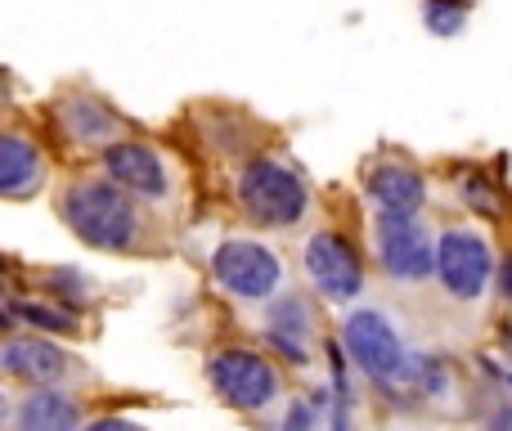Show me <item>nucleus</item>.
I'll return each instance as SVG.
<instances>
[{
  "label": "nucleus",
  "instance_id": "1",
  "mask_svg": "<svg viewBox=\"0 0 512 431\" xmlns=\"http://www.w3.org/2000/svg\"><path fill=\"white\" fill-rule=\"evenodd\" d=\"M63 220H68V229L81 243L104 247V252L131 247L135 229H140L135 203L126 198V185H117V180H81V185H72L68 198H63Z\"/></svg>",
  "mask_w": 512,
  "mask_h": 431
},
{
  "label": "nucleus",
  "instance_id": "2",
  "mask_svg": "<svg viewBox=\"0 0 512 431\" xmlns=\"http://www.w3.org/2000/svg\"><path fill=\"white\" fill-rule=\"evenodd\" d=\"M239 203L256 225L265 229H288L306 216V185L297 180V171H288L274 158H256L243 167L239 176Z\"/></svg>",
  "mask_w": 512,
  "mask_h": 431
},
{
  "label": "nucleus",
  "instance_id": "3",
  "mask_svg": "<svg viewBox=\"0 0 512 431\" xmlns=\"http://www.w3.org/2000/svg\"><path fill=\"white\" fill-rule=\"evenodd\" d=\"M342 346H346V355H351V360L360 364L373 382H382V387L414 373V364H409V355H405V346H400L396 328H391L378 310H355V315L342 324Z\"/></svg>",
  "mask_w": 512,
  "mask_h": 431
},
{
  "label": "nucleus",
  "instance_id": "4",
  "mask_svg": "<svg viewBox=\"0 0 512 431\" xmlns=\"http://www.w3.org/2000/svg\"><path fill=\"white\" fill-rule=\"evenodd\" d=\"M373 234H378V261L391 279L418 283L432 274L436 247H432V234L414 220V212H391V207H382Z\"/></svg>",
  "mask_w": 512,
  "mask_h": 431
},
{
  "label": "nucleus",
  "instance_id": "5",
  "mask_svg": "<svg viewBox=\"0 0 512 431\" xmlns=\"http://www.w3.org/2000/svg\"><path fill=\"white\" fill-rule=\"evenodd\" d=\"M212 274L225 292H234V297H243V301L274 297V288H279V279H283L279 256L265 243H252V238H230V243L216 247Z\"/></svg>",
  "mask_w": 512,
  "mask_h": 431
},
{
  "label": "nucleus",
  "instance_id": "6",
  "mask_svg": "<svg viewBox=\"0 0 512 431\" xmlns=\"http://www.w3.org/2000/svg\"><path fill=\"white\" fill-rule=\"evenodd\" d=\"M207 382L230 409H265L279 396V378L256 351H216L207 360Z\"/></svg>",
  "mask_w": 512,
  "mask_h": 431
},
{
  "label": "nucleus",
  "instance_id": "7",
  "mask_svg": "<svg viewBox=\"0 0 512 431\" xmlns=\"http://www.w3.org/2000/svg\"><path fill=\"white\" fill-rule=\"evenodd\" d=\"M436 274L445 292L459 301H477L490 283V247L472 229H445L436 243Z\"/></svg>",
  "mask_w": 512,
  "mask_h": 431
},
{
  "label": "nucleus",
  "instance_id": "8",
  "mask_svg": "<svg viewBox=\"0 0 512 431\" xmlns=\"http://www.w3.org/2000/svg\"><path fill=\"white\" fill-rule=\"evenodd\" d=\"M306 274L328 301H355L364 288V265L355 247L333 229H319L306 243Z\"/></svg>",
  "mask_w": 512,
  "mask_h": 431
},
{
  "label": "nucleus",
  "instance_id": "9",
  "mask_svg": "<svg viewBox=\"0 0 512 431\" xmlns=\"http://www.w3.org/2000/svg\"><path fill=\"white\" fill-rule=\"evenodd\" d=\"M104 167L117 185H126L140 198H162L167 194V167L162 158L140 140H113L104 149Z\"/></svg>",
  "mask_w": 512,
  "mask_h": 431
},
{
  "label": "nucleus",
  "instance_id": "10",
  "mask_svg": "<svg viewBox=\"0 0 512 431\" xmlns=\"http://www.w3.org/2000/svg\"><path fill=\"white\" fill-rule=\"evenodd\" d=\"M0 364H5L9 378H23V382H54L68 373L63 351H54L50 342H36V337H9L0 346Z\"/></svg>",
  "mask_w": 512,
  "mask_h": 431
},
{
  "label": "nucleus",
  "instance_id": "11",
  "mask_svg": "<svg viewBox=\"0 0 512 431\" xmlns=\"http://www.w3.org/2000/svg\"><path fill=\"white\" fill-rule=\"evenodd\" d=\"M41 180H45V162L36 153V144H27L23 135H5V144H0V194L27 198L41 189Z\"/></svg>",
  "mask_w": 512,
  "mask_h": 431
},
{
  "label": "nucleus",
  "instance_id": "12",
  "mask_svg": "<svg viewBox=\"0 0 512 431\" xmlns=\"http://www.w3.org/2000/svg\"><path fill=\"white\" fill-rule=\"evenodd\" d=\"M369 194L378 198L382 207H391V212H418V207L427 203V185L418 171L400 167V162H387V167H378L369 176Z\"/></svg>",
  "mask_w": 512,
  "mask_h": 431
},
{
  "label": "nucleus",
  "instance_id": "13",
  "mask_svg": "<svg viewBox=\"0 0 512 431\" xmlns=\"http://www.w3.org/2000/svg\"><path fill=\"white\" fill-rule=\"evenodd\" d=\"M18 431H68L81 423V409L59 391H32L14 414Z\"/></svg>",
  "mask_w": 512,
  "mask_h": 431
},
{
  "label": "nucleus",
  "instance_id": "14",
  "mask_svg": "<svg viewBox=\"0 0 512 431\" xmlns=\"http://www.w3.org/2000/svg\"><path fill=\"white\" fill-rule=\"evenodd\" d=\"M63 122H68L77 144H104L108 149L117 135V117L108 113L104 104H90V99H68V104H63Z\"/></svg>",
  "mask_w": 512,
  "mask_h": 431
},
{
  "label": "nucleus",
  "instance_id": "15",
  "mask_svg": "<svg viewBox=\"0 0 512 431\" xmlns=\"http://www.w3.org/2000/svg\"><path fill=\"white\" fill-rule=\"evenodd\" d=\"M5 315L9 319H27V324H36V328H50V333H72V328H77L68 310L41 306V301H14V297H9L5 301Z\"/></svg>",
  "mask_w": 512,
  "mask_h": 431
},
{
  "label": "nucleus",
  "instance_id": "16",
  "mask_svg": "<svg viewBox=\"0 0 512 431\" xmlns=\"http://www.w3.org/2000/svg\"><path fill=\"white\" fill-rule=\"evenodd\" d=\"M423 23L432 27V36H459L463 23H468V5L463 0H427Z\"/></svg>",
  "mask_w": 512,
  "mask_h": 431
},
{
  "label": "nucleus",
  "instance_id": "17",
  "mask_svg": "<svg viewBox=\"0 0 512 431\" xmlns=\"http://www.w3.org/2000/svg\"><path fill=\"white\" fill-rule=\"evenodd\" d=\"M499 288H504V292H508V297H512V256H508V261H504V274H499Z\"/></svg>",
  "mask_w": 512,
  "mask_h": 431
}]
</instances>
